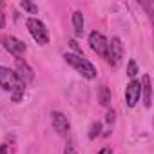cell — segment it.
I'll list each match as a JSON object with an SVG mask.
<instances>
[{
    "mask_svg": "<svg viewBox=\"0 0 154 154\" xmlns=\"http://www.w3.org/2000/svg\"><path fill=\"white\" fill-rule=\"evenodd\" d=\"M63 58H65V62L67 63H71L76 71H78L82 76H85L87 80H94L96 78V67L89 62V60H85L84 56H78V54H72V53H65L63 54Z\"/></svg>",
    "mask_w": 154,
    "mask_h": 154,
    "instance_id": "1",
    "label": "cell"
},
{
    "mask_svg": "<svg viewBox=\"0 0 154 154\" xmlns=\"http://www.w3.org/2000/svg\"><path fill=\"white\" fill-rule=\"evenodd\" d=\"M26 26H27L31 36L36 40V44L45 45V44L49 42V31H47V27H45L44 22H40V20L35 18V17H29V18L26 20Z\"/></svg>",
    "mask_w": 154,
    "mask_h": 154,
    "instance_id": "2",
    "label": "cell"
},
{
    "mask_svg": "<svg viewBox=\"0 0 154 154\" xmlns=\"http://www.w3.org/2000/svg\"><path fill=\"white\" fill-rule=\"evenodd\" d=\"M20 84H24V82L18 78V74H17L15 71H11L9 67L0 65V87H2L4 91L13 93Z\"/></svg>",
    "mask_w": 154,
    "mask_h": 154,
    "instance_id": "3",
    "label": "cell"
},
{
    "mask_svg": "<svg viewBox=\"0 0 154 154\" xmlns=\"http://www.w3.org/2000/svg\"><path fill=\"white\" fill-rule=\"evenodd\" d=\"M123 58V45H122V40L120 38H112L111 42H107V56L105 60L111 63V65H118Z\"/></svg>",
    "mask_w": 154,
    "mask_h": 154,
    "instance_id": "4",
    "label": "cell"
},
{
    "mask_svg": "<svg viewBox=\"0 0 154 154\" xmlns=\"http://www.w3.org/2000/svg\"><path fill=\"white\" fill-rule=\"evenodd\" d=\"M140 96H141V82L140 80H131L129 85L125 87V102H127V107H134L140 102Z\"/></svg>",
    "mask_w": 154,
    "mask_h": 154,
    "instance_id": "5",
    "label": "cell"
},
{
    "mask_svg": "<svg viewBox=\"0 0 154 154\" xmlns=\"http://www.w3.org/2000/svg\"><path fill=\"white\" fill-rule=\"evenodd\" d=\"M2 44H4V47H6L15 58H20V56L26 53V44H24L22 40L15 38V36H2Z\"/></svg>",
    "mask_w": 154,
    "mask_h": 154,
    "instance_id": "6",
    "label": "cell"
},
{
    "mask_svg": "<svg viewBox=\"0 0 154 154\" xmlns=\"http://www.w3.org/2000/svg\"><path fill=\"white\" fill-rule=\"evenodd\" d=\"M51 123H53V129H54L60 136H67L71 125H69V120H67V116H65L63 112H58V111L51 112Z\"/></svg>",
    "mask_w": 154,
    "mask_h": 154,
    "instance_id": "7",
    "label": "cell"
},
{
    "mask_svg": "<svg viewBox=\"0 0 154 154\" xmlns=\"http://www.w3.org/2000/svg\"><path fill=\"white\" fill-rule=\"evenodd\" d=\"M89 45H91V49L93 51H96L100 56H107V40H105V36L102 35V33H96V31H93L91 35H89Z\"/></svg>",
    "mask_w": 154,
    "mask_h": 154,
    "instance_id": "8",
    "label": "cell"
},
{
    "mask_svg": "<svg viewBox=\"0 0 154 154\" xmlns=\"http://www.w3.org/2000/svg\"><path fill=\"white\" fill-rule=\"evenodd\" d=\"M17 74H18V78L27 84L35 78V74H33V69L29 67V63L24 60V58H17Z\"/></svg>",
    "mask_w": 154,
    "mask_h": 154,
    "instance_id": "9",
    "label": "cell"
},
{
    "mask_svg": "<svg viewBox=\"0 0 154 154\" xmlns=\"http://www.w3.org/2000/svg\"><path fill=\"white\" fill-rule=\"evenodd\" d=\"M141 93H143V103L145 107L149 109L152 105V96H150V76L149 74H143L141 78Z\"/></svg>",
    "mask_w": 154,
    "mask_h": 154,
    "instance_id": "10",
    "label": "cell"
},
{
    "mask_svg": "<svg viewBox=\"0 0 154 154\" xmlns=\"http://www.w3.org/2000/svg\"><path fill=\"white\" fill-rule=\"evenodd\" d=\"M72 27H74L76 36L84 35V15H82V11H74L72 13Z\"/></svg>",
    "mask_w": 154,
    "mask_h": 154,
    "instance_id": "11",
    "label": "cell"
},
{
    "mask_svg": "<svg viewBox=\"0 0 154 154\" xmlns=\"http://www.w3.org/2000/svg\"><path fill=\"white\" fill-rule=\"evenodd\" d=\"M98 102L102 107H109L111 105V89L107 85H100L98 89Z\"/></svg>",
    "mask_w": 154,
    "mask_h": 154,
    "instance_id": "12",
    "label": "cell"
},
{
    "mask_svg": "<svg viewBox=\"0 0 154 154\" xmlns=\"http://www.w3.org/2000/svg\"><path fill=\"white\" fill-rule=\"evenodd\" d=\"M100 131H102V123L100 122H93L91 127H89V138L94 140L96 136H100Z\"/></svg>",
    "mask_w": 154,
    "mask_h": 154,
    "instance_id": "13",
    "label": "cell"
},
{
    "mask_svg": "<svg viewBox=\"0 0 154 154\" xmlns=\"http://www.w3.org/2000/svg\"><path fill=\"white\" fill-rule=\"evenodd\" d=\"M24 89H26V84H20V85H18V87H17V89L11 93V98H13V102H17V103H18V102L22 100V96H24Z\"/></svg>",
    "mask_w": 154,
    "mask_h": 154,
    "instance_id": "14",
    "label": "cell"
},
{
    "mask_svg": "<svg viewBox=\"0 0 154 154\" xmlns=\"http://www.w3.org/2000/svg\"><path fill=\"white\" fill-rule=\"evenodd\" d=\"M20 8H22V9H26V11H27V13H31V15H36V13H38V8H36L35 4H31L29 0H22V2H20Z\"/></svg>",
    "mask_w": 154,
    "mask_h": 154,
    "instance_id": "15",
    "label": "cell"
},
{
    "mask_svg": "<svg viewBox=\"0 0 154 154\" xmlns=\"http://www.w3.org/2000/svg\"><path fill=\"white\" fill-rule=\"evenodd\" d=\"M136 74H138V65H136V62H134V60H129V63H127V76L134 78Z\"/></svg>",
    "mask_w": 154,
    "mask_h": 154,
    "instance_id": "16",
    "label": "cell"
},
{
    "mask_svg": "<svg viewBox=\"0 0 154 154\" xmlns=\"http://www.w3.org/2000/svg\"><path fill=\"white\" fill-rule=\"evenodd\" d=\"M69 45H71V49H74L76 53H78V56H84L82 54V49L78 47V44H76V40H69Z\"/></svg>",
    "mask_w": 154,
    "mask_h": 154,
    "instance_id": "17",
    "label": "cell"
},
{
    "mask_svg": "<svg viewBox=\"0 0 154 154\" xmlns=\"http://www.w3.org/2000/svg\"><path fill=\"white\" fill-rule=\"evenodd\" d=\"M114 116H116V114H114V111H109V112L105 114V122H107L109 125H111V123H114Z\"/></svg>",
    "mask_w": 154,
    "mask_h": 154,
    "instance_id": "18",
    "label": "cell"
},
{
    "mask_svg": "<svg viewBox=\"0 0 154 154\" xmlns=\"http://www.w3.org/2000/svg\"><path fill=\"white\" fill-rule=\"evenodd\" d=\"M63 154H76V150H74L72 145H67V147L63 149Z\"/></svg>",
    "mask_w": 154,
    "mask_h": 154,
    "instance_id": "19",
    "label": "cell"
},
{
    "mask_svg": "<svg viewBox=\"0 0 154 154\" xmlns=\"http://www.w3.org/2000/svg\"><path fill=\"white\" fill-rule=\"evenodd\" d=\"M98 154H112V150H111V147H103Z\"/></svg>",
    "mask_w": 154,
    "mask_h": 154,
    "instance_id": "20",
    "label": "cell"
},
{
    "mask_svg": "<svg viewBox=\"0 0 154 154\" xmlns=\"http://www.w3.org/2000/svg\"><path fill=\"white\" fill-rule=\"evenodd\" d=\"M6 149H8V145H2V147H0V154H6Z\"/></svg>",
    "mask_w": 154,
    "mask_h": 154,
    "instance_id": "21",
    "label": "cell"
},
{
    "mask_svg": "<svg viewBox=\"0 0 154 154\" xmlns=\"http://www.w3.org/2000/svg\"><path fill=\"white\" fill-rule=\"evenodd\" d=\"M0 27H4V15L0 13Z\"/></svg>",
    "mask_w": 154,
    "mask_h": 154,
    "instance_id": "22",
    "label": "cell"
},
{
    "mask_svg": "<svg viewBox=\"0 0 154 154\" xmlns=\"http://www.w3.org/2000/svg\"><path fill=\"white\" fill-rule=\"evenodd\" d=\"M2 8H4V4H2V2H0V9H2Z\"/></svg>",
    "mask_w": 154,
    "mask_h": 154,
    "instance_id": "23",
    "label": "cell"
}]
</instances>
